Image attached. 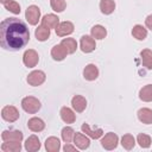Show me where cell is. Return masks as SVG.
Instances as JSON below:
<instances>
[{
	"label": "cell",
	"mask_w": 152,
	"mask_h": 152,
	"mask_svg": "<svg viewBox=\"0 0 152 152\" xmlns=\"http://www.w3.org/2000/svg\"><path fill=\"white\" fill-rule=\"evenodd\" d=\"M19 110L14 106H5L1 109V118L7 122H14L19 119Z\"/></svg>",
	"instance_id": "7"
},
{
	"label": "cell",
	"mask_w": 152,
	"mask_h": 152,
	"mask_svg": "<svg viewBox=\"0 0 152 152\" xmlns=\"http://www.w3.org/2000/svg\"><path fill=\"white\" fill-rule=\"evenodd\" d=\"M25 19L30 25H37L40 20V10L36 5H31L25 11Z\"/></svg>",
	"instance_id": "3"
},
{
	"label": "cell",
	"mask_w": 152,
	"mask_h": 152,
	"mask_svg": "<svg viewBox=\"0 0 152 152\" xmlns=\"http://www.w3.org/2000/svg\"><path fill=\"white\" fill-rule=\"evenodd\" d=\"M55 31L58 37L69 36L74 32V24L71 21H62L58 24V26L55 28Z\"/></svg>",
	"instance_id": "10"
},
{
	"label": "cell",
	"mask_w": 152,
	"mask_h": 152,
	"mask_svg": "<svg viewBox=\"0 0 152 152\" xmlns=\"http://www.w3.org/2000/svg\"><path fill=\"white\" fill-rule=\"evenodd\" d=\"M145 25H146L147 28H150V30L152 31V14H150V15L146 17V19H145Z\"/></svg>",
	"instance_id": "36"
},
{
	"label": "cell",
	"mask_w": 152,
	"mask_h": 152,
	"mask_svg": "<svg viewBox=\"0 0 152 152\" xmlns=\"http://www.w3.org/2000/svg\"><path fill=\"white\" fill-rule=\"evenodd\" d=\"M61 135H62V139L64 142H71L74 140V135H75V131L70 127V126H65L62 132H61Z\"/></svg>",
	"instance_id": "31"
},
{
	"label": "cell",
	"mask_w": 152,
	"mask_h": 152,
	"mask_svg": "<svg viewBox=\"0 0 152 152\" xmlns=\"http://www.w3.org/2000/svg\"><path fill=\"white\" fill-rule=\"evenodd\" d=\"M71 106L77 113H82L87 108V100L82 95H75L71 99Z\"/></svg>",
	"instance_id": "15"
},
{
	"label": "cell",
	"mask_w": 152,
	"mask_h": 152,
	"mask_svg": "<svg viewBox=\"0 0 152 152\" xmlns=\"http://www.w3.org/2000/svg\"><path fill=\"white\" fill-rule=\"evenodd\" d=\"M61 148V141L56 137H49L45 140V150L48 152H58Z\"/></svg>",
	"instance_id": "21"
},
{
	"label": "cell",
	"mask_w": 152,
	"mask_h": 152,
	"mask_svg": "<svg viewBox=\"0 0 152 152\" xmlns=\"http://www.w3.org/2000/svg\"><path fill=\"white\" fill-rule=\"evenodd\" d=\"M1 150L4 152H19L21 150V142H7L4 141L1 145Z\"/></svg>",
	"instance_id": "30"
},
{
	"label": "cell",
	"mask_w": 152,
	"mask_h": 152,
	"mask_svg": "<svg viewBox=\"0 0 152 152\" xmlns=\"http://www.w3.org/2000/svg\"><path fill=\"white\" fill-rule=\"evenodd\" d=\"M140 57H141V63H142V65H144L146 69L151 70V69H152V50H150V49H144V50H141Z\"/></svg>",
	"instance_id": "22"
},
{
	"label": "cell",
	"mask_w": 152,
	"mask_h": 152,
	"mask_svg": "<svg viewBox=\"0 0 152 152\" xmlns=\"http://www.w3.org/2000/svg\"><path fill=\"white\" fill-rule=\"evenodd\" d=\"M8 1H10V0H0V2H1L2 5H5V4H6V2H8Z\"/></svg>",
	"instance_id": "37"
},
{
	"label": "cell",
	"mask_w": 152,
	"mask_h": 152,
	"mask_svg": "<svg viewBox=\"0 0 152 152\" xmlns=\"http://www.w3.org/2000/svg\"><path fill=\"white\" fill-rule=\"evenodd\" d=\"M83 77L87 81H95L99 77V69L95 64H88L83 69Z\"/></svg>",
	"instance_id": "14"
},
{
	"label": "cell",
	"mask_w": 152,
	"mask_h": 152,
	"mask_svg": "<svg viewBox=\"0 0 152 152\" xmlns=\"http://www.w3.org/2000/svg\"><path fill=\"white\" fill-rule=\"evenodd\" d=\"M1 139L7 142H21L23 132L18 129H6L1 133Z\"/></svg>",
	"instance_id": "8"
},
{
	"label": "cell",
	"mask_w": 152,
	"mask_h": 152,
	"mask_svg": "<svg viewBox=\"0 0 152 152\" xmlns=\"http://www.w3.org/2000/svg\"><path fill=\"white\" fill-rule=\"evenodd\" d=\"M58 24H59V18L56 14L49 13L42 18V25L48 28H56L58 26Z\"/></svg>",
	"instance_id": "12"
},
{
	"label": "cell",
	"mask_w": 152,
	"mask_h": 152,
	"mask_svg": "<svg viewBox=\"0 0 152 152\" xmlns=\"http://www.w3.org/2000/svg\"><path fill=\"white\" fill-rule=\"evenodd\" d=\"M118 142H119V137L113 132H109V133L104 134V137H102V139H101V146L104 150H108V151H112V150L116 148Z\"/></svg>",
	"instance_id": "4"
},
{
	"label": "cell",
	"mask_w": 152,
	"mask_h": 152,
	"mask_svg": "<svg viewBox=\"0 0 152 152\" xmlns=\"http://www.w3.org/2000/svg\"><path fill=\"white\" fill-rule=\"evenodd\" d=\"M27 127L32 132H42L45 128V122L40 118L33 116L27 121Z\"/></svg>",
	"instance_id": "18"
},
{
	"label": "cell",
	"mask_w": 152,
	"mask_h": 152,
	"mask_svg": "<svg viewBox=\"0 0 152 152\" xmlns=\"http://www.w3.org/2000/svg\"><path fill=\"white\" fill-rule=\"evenodd\" d=\"M66 55H69L68 51H66L61 44H57V45H55V46L51 49V57H52L55 61H57V62L63 61V59L66 57Z\"/></svg>",
	"instance_id": "19"
},
{
	"label": "cell",
	"mask_w": 152,
	"mask_h": 152,
	"mask_svg": "<svg viewBox=\"0 0 152 152\" xmlns=\"http://www.w3.org/2000/svg\"><path fill=\"white\" fill-rule=\"evenodd\" d=\"M34 36H36L37 40H39V42H45V40L50 37V28H48V27H45V26H43V25L40 24V25L36 28Z\"/></svg>",
	"instance_id": "24"
},
{
	"label": "cell",
	"mask_w": 152,
	"mask_h": 152,
	"mask_svg": "<svg viewBox=\"0 0 152 152\" xmlns=\"http://www.w3.org/2000/svg\"><path fill=\"white\" fill-rule=\"evenodd\" d=\"M137 142L139 144L140 147L142 148H148L151 146V137L145 134V133H139L138 137H137Z\"/></svg>",
	"instance_id": "32"
},
{
	"label": "cell",
	"mask_w": 152,
	"mask_h": 152,
	"mask_svg": "<svg viewBox=\"0 0 152 152\" xmlns=\"http://www.w3.org/2000/svg\"><path fill=\"white\" fill-rule=\"evenodd\" d=\"M59 115H61V119L65 124H74L76 120V115H75L74 110L69 107H62L59 110Z\"/></svg>",
	"instance_id": "17"
},
{
	"label": "cell",
	"mask_w": 152,
	"mask_h": 152,
	"mask_svg": "<svg viewBox=\"0 0 152 152\" xmlns=\"http://www.w3.org/2000/svg\"><path fill=\"white\" fill-rule=\"evenodd\" d=\"M96 48V44H95V39L91 37V36H82L81 37V40H80V49L86 52V53H89V52H93Z\"/></svg>",
	"instance_id": "9"
},
{
	"label": "cell",
	"mask_w": 152,
	"mask_h": 152,
	"mask_svg": "<svg viewBox=\"0 0 152 152\" xmlns=\"http://www.w3.org/2000/svg\"><path fill=\"white\" fill-rule=\"evenodd\" d=\"M100 10L103 14H112L115 10L114 0H101L100 1Z\"/></svg>",
	"instance_id": "25"
},
{
	"label": "cell",
	"mask_w": 152,
	"mask_h": 152,
	"mask_svg": "<svg viewBox=\"0 0 152 152\" xmlns=\"http://www.w3.org/2000/svg\"><path fill=\"white\" fill-rule=\"evenodd\" d=\"M40 107V101L34 96H26L21 100V108L28 114H36Z\"/></svg>",
	"instance_id": "2"
},
{
	"label": "cell",
	"mask_w": 152,
	"mask_h": 152,
	"mask_svg": "<svg viewBox=\"0 0 152 152\" xmlns=\"http://www.w3.org/2000/svg\"><path fill=\"white\" fill-rule=\"evenodd\" d=\"M5 8L14 14H19L20 13V5L17 2V1H13V0H10L8 2H6L5 5Z\"/></svg>",
	"instance_id": "34"
},
{
	"label": "cell",
	"mask_w": 152,
	"mask_h": 152,
	"mask_svg": "<svg viewBox=\"0 0 152 152\" xmlns=\"http://www.w3.org/2000/svg\"><path fill=\"white\" fill-rule=\"evenodd\" d=\"M139 99L144 102L152 101V84H146L139 90Z\"/></svg>",
	"instance_id": "23"
},
{
	"label": "cell",
	"mask_w": 152,
	"mask_h": 152,
	"mask_svg": "<svg viewBox=\"0 0 152 152\" xmlns=\"http://www.w3.org/2000/svg\"><path fill=\"white\" fill-rule=\"evenodd\" d=\"M50 6L55 12H63L66 7L65 0H50Z\"/></svg>",
	"instance_id": "33"
},
{
	"label": "cell",
	"mask_w": 152,
	"mask_h": 152,
	"mask_svg": "<svg viewBox=\"0 0 152 152\" xmlns=\"http://www.w3.org/2000/svg\"><path fill=\"white\" fill-rule=\"evenodd\" d=\"M81 129H82L83 133H86L89 138H93V139H99V138H101L103 135L102 128H95V129H93L89 124H83L81 126Z\"/></svg>",
	"instance_id": "16"
},
{
	"label": "cell",
	"mask_w": 152,
	"mask_h": 152,
	"mask_svg": "<svg viewBox=\"0 0 152 152\" xmlns=\"http://www.w3.org/2000/svg\"><path fill=\"white\" fill-rule=\"evenodd\" d=\"M61 45L68 51V53H74L77 49V42L74 38H64L61 42Z\"/></svg>",
	"instance_id": "28"
},
{
	"label": "cell",
	"mask_w": 152,
	"mask_h": 152,
	"mask_svg": "<svg viewBox=\"0 0 152 152\" xmlns=\"http://www.w3.org/2000/svg\"><path fill=\"white\" fill-rule=\"evenodd\" d=\"M132 36L138 40H144L147 37V30L142 25H135L132 28Z\"/></svg>",
	"instance_id": "26"
},
{
	"label": "cell",
	"mask_w": 152,
	"mask_h": 152,
	"mask_svg": "<svg viewBox=\"0 0 152 152\" xmlns=\"http://www.w3.org/2000/svg\"><path fill=\"white\" fill-rule=\"evenodd\" d=\"M121 145H122V147L125 148V150H127V151H129V150H132L133 147H134V145H135V139H134V137L132 135V134H124L122 135V138H121Z\"/></svg>",
	"instance_id": "29"
},
{
	"label": "cell",
	"mask_w": 152,
	"mask_h": 152,
	"mask_svg": "<svg viewBox=\"0 0 152 152\" xmlns=\"http://www.w3.org/2000/svg\"><path fill=\"white\" fill-rule=\"evenodd\" d=\"M74 144L80 150H86L90 145V139L87 137V134L83 133H75L74 135Z\"/></svg>",
	"instance_id": "11"
},
{
	"label": "cell",
	"mask_w": 152,
	"mask_h": 152,
	"mask_svg": "<svg viewBox=\"0 0 152 152\" xmlns=\"http://www.w3.org/2000/svg\"><path fill=\"white\" fill-rule=\"evenodd\" d=\"M90 34L95 39H103L107 36V30L102 25H95L90 30Z\"/></svg>",
	"instance_id": "27"
},
{
	"label": "cell",
	"mask_w": 152,
	"mask_h": 152,
	"mask_svg": "<svg viewBox=\"0 0 152 152\" xmlns=\"http://www.w3.org/2000/svg\"><path fill=\"white\" fill-rule=\"evenodd\" d=\"M30 40L27 25L19 18H6L0 24V44L5 50L19 51Z\"/></svg>",
	"instance_id": "1"
},
{
	"label": "cell",
	"mask_w": 152,
	"mask_h": 152,
	"mask_svg": "<svg viewBox=\"0 0 152 152\" xmlns=\"http://www.w3.org/2000/svg\"><path fill=\"white\" fill-rule=\"evenodd\" d=\"M45 78H46V75H45L44 71H42V70H33V71H31L28 74L26 81H27V83L30 86L38 87V86H40V84L44 83Z\"/></svg>",
	"instance_id": "6"
},
{
	"label": "cell",
	"mask_w": 152,
	"mask_h": 152,
	"mask_svg": "<svg viewBox=\"0 0 152 152\" xmlns=\"http://www.w3.org/2000/svg\"><path fill=\"white\" fill-rule=\"evenodd\" d=\"M138 119L140 122L145 125H151L152 124V109L150 108H140L137 113Z\"/></svg>",
	"instance_id": "20"
},
{
	"label": "cell",
	"mask_w": 152,
	"mask_h": 152,
	"mask_svg": "<svg viewBox=\"0 0 152 152\" xmlns=\"http://www.w3.org/2000/svg\"><path fill=\"white\" fill-rule=\"evenodd\" d=\"M63 151H64V152H69V151L75 152V151H77V150H76V146L70 145V142H65V145H64V147H63Z\"/></svg>",
	"instance_id": "35"
},
{
	"label": "cell",
	"mask_w": 152,
	"mask_h": 152,
	"mask_svg": "<svg viewBox=\"0 0 152 152\" xmlns=\"http://www.w3.org/2000/svg\"><path fill=\"white\" fill-rule=\"evenodd\" d=\"M23 62L25 64V66L27 68H34L38 62H39V56H38V52L33 49H28L24 52L23 55Z\"/></svg>",
	"instance_id": "5"
},
{
	"label": "cell",
	"mask_w": 152,
	"mask_h": 152,
	"mask_svg": "<svg viewBox=\"0 0 152 152\" xmlns=\"http://www.w3.org/2000/svg\"><path fill=\"white\" fill-rule=\"evenodd\" d=\"M40 148V141H39V138L34 134L30 135L26 141H25V150L27 152H36Z\"/></svg>",
	"instance_id": "13"
}]
</instances>
